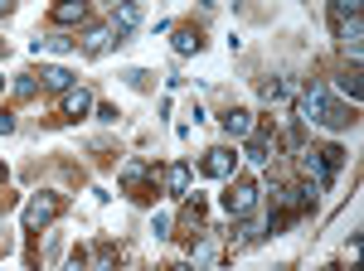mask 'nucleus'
I'll return each mask as SVG.
<instances>
[{
    "mask_svg": "<svg viewBox=\"0 0 364 271\" xmlns=\"http://www.w3.org/2000/svg\"><path fill=\"white\" fill-rule=\"evenodd\" d=\"M301 165H306L311 184L326 194L331 184H336V175L345 170V150H340V145H321V150H306V155H301Z\"/></svg>",
    "mask_w": 364,
    "mask_h": 271,
    "instance_id": "f257e3e1",
    "label": "nucleus"
},
{
    "mask_svg": "<svg viewBox=\"0 0 364 271\" xmlns=\"http://www.w3.org/2000/svg\"><path fill=\"white\" fill-rule=\"evenodd\" d=\"M58 214H63V194L44 189V194H34V199L25 204V228H29V233H39V228H49Z\"/></svg>",
    "mask_w": 364,
    "mask_h": 271,
    "instance_id": "f03ea898",
    "label": "nucleus"
},
{
    "mask_svg": "<svg viewBox=\"0 0 364 271\" xmlns=\"http://www.w3.org/2000/svg\"><path fill=\"white\" fill-rule=\"evenodd\" d=\"M117 179H122V189L132 194V199H156V184H151L156 170H151L146 160H127L122 170H117Z\"/></svg>",
    "mask_w": 364,
    "mask_h": 271,
    "instance_id": "7ed1b4c3",
    "label": "nucleus"
},
{
    "mask_svg": "<svg viewBox=\"0 0 364 271\" xmlns=\"http://www.w3.org/2000/svg\"><path fill=\"white\" fill-rule=\"evenodd\" d=\"M252 209H257V184H252V179H228V189H224V214H228V218H248Z\"/></svg>",
    "mask_w": 364,
    "mask_h": 271,
    "instance_id": "20e7f679",
    "label": "nucleus"
},
{
    "mask_svg": "<svg viewBox=\"0 0 364 271\" xmlns=\"http://www.w3.org/2000/svg\"><path fill=\"white\" fill-rule=\"evenodd\" d=\"M326 107H331V92H326V82H311L306 92L296 97V121H301V126H316Z\"/></svg>",
    "mask_w": 364,
    "mask_h": 271,
    "instance_id": "39448f33",
    "label": "nucleus"
},
{
    "mask_svg": "<svg viewBox=\"0 0 364 271\" xmlns=\"http://www.w3.org/2000/svg\"><path fill=\"white\" fill-rule=\"evenodd\" d=\"M233 165H238V155H233V150H224V145H214V150H204L199 175H209V179H233Z\"/></svg>",
    "mask_w": 364,
    "mask_h": 271,
    "instance_id": "423d86ee",
    "label": "nucleus"
},
{
    "mask_svg": "<svg viewBox=\"0 0 364 271\" xmlns=\"http://www.w3.org/2000/svg\"><path fill=\"white\" fill-rule=\"evenodd\" d=\"M122 39V34H136L141 29V5L136 0H112V25H107Z\"/></svg>",
    "mask_w": 364,
    "mask_h": 271,
    "instance_id": "0eeeda50",
    "label": "nucleus"
},
{
    "mask_svg": "<svg viewBox=\"0 0 364 271\" xmlns=\"http://www.w3.org/2000/svg\"><path fill=\"white\" fill-rule=\"evenodd\" d=\"M87 15H92V5H87V0H58V5H54V25H63V29L87 25Z\"/></svg>",
    "mask_w": 364,
    "mask_h": 271,
    "instance_id": "6e6552de",
    "label": "nucleus"
},
{
    "mask_svg": "<svg viewBox=\"0 0 364 271\" xmlns=\"http://www.w3.org/2000/svg\"><path fill=\"white\" fill-rule=\"evenodd\" d=\"M272 150H277V136L252 126V131H248V160L252 165H267V155H272Z\"/></svg>",
    "mask_w": 364,
    "mask_h": 271,
    "instance_id": "1a4fd4ad",
    "label": "nucleus"
},
{
    "mask_svg": "<svg viewBox=\"0 0 364 271\" xmlns=\"http://www.w3.org/2000/svg\"><path fill=\"white\" fill-rule=\"evenodd\" d=\"M58 111H63V116H87V111H92V92H87V87H68L63 102H58Z\"/></svg>",
    "mask_w": 364,
    "mask_h": 271,
    "instance_id": "9d476101",
    "label": "nucleus"
},
{
    "mask_svg": "<svg viewBox=\"0 0 364 271\" xmlns=\"http://www.w3.org/2000/svg\"><path fill=\"white\" fill-rule=\"evenodd\" d=\"M112 39H117L112 29H83V39H78V44H83L87 58H102L107 49H112Z\"/></svg>",
    "mask_w": 364,
    "mask_h": 271,
    "instance_id": "9b49d317",
    "label": "nucleus"
},
{
    "mask_svg": "<svg viewBox=\"0 0 364 271\" xmlns=\"http://www.w3.org/2000/svg\"><path fill=\"white\" fill-rule=\"evenodd\" d=\"M219 121H224V131H228V136H238V140H243V136L257 126V121H252V111H243V107H228Z\"/></svg>",
    "mask_w": 364,
    "mask_h": 271,
    "instance_id": "f8f14e48",
    "label": "nucleus"
},
{
    "mask_svg": "<svg viewBox=\"0 0 364 271\" xmlns=\"http://www.w3.org/2000/svg\"><path fill=\"white\" fill-rule=\"evenodd\" d=\"M185 189H190V165L175 160L166 170V194H170V199H185Z\"/></svg>",
    "mask_w": 364,
    "mask_h": 271,
    "instance_id": "ddd939ff",
    "label": "nucleus"
},
{
    "mask_svg": "<svg viewBox=\"0 0 364 271\" xmlns=\"http://www.w3.org/2000/svg\"><path fill=\"white\" fill-rule=\"evenodd\" d=\"M78 49V39H68V34H44V39H34V54H73Z\"/></svg>",
    "mask_w": 364,
    "mask_h": 271,
    "instance_id": "4468645a",
    "label": "nucleus"
},
{
    "mask_svg": "<svg viewBox=\"0 0 364 271\" xmlns=\"http://www.w3.org/2000/svg\"><path fill=\"white\" fill-rule=\"evenodd\" d=\"M199 49H204V34H199L195 25L175 29V54H199Z\"/></svg>",
    "mask_w": 364,
    "mask_h": 271,
    "instance_id": "2eb2a0df",
    "label": "nucleus"
},
{
    "mask_svg": "<svg viewBox=\"0 0 364 271\" xmlns=\"http://www.w3.org/2000/svg\"><path fill=\"white\" fill-rule=\"evenodd\" d=\"M291 97H296V92H291V82H287V78H272L267 87H262V102H267V107H287Z\"/></svg>",
    "mask_w": 364,
    "mask_h": 271,
    "instance_id": "dca6fc26",
    "label": "nucleus"
},
{
    "mask_svg": "<svg viewBox=\"0 0 364 271\" xmlns=\"http://www.w3.org/2000/svg\"><path fill=\"white\" fill-rule=\"evenodd\" d=\"M39 82H44L49 92H68V87H73V73H68V68H39Z\"/></svg>",
    "mask_w": 364,
    "mask_h": 271,
    "instance_id": "f3484780",
    "label": "nucleus"
},
{
    "mask_svg": "<svg viewBox=\"0 0 364 271\" xmlns=\"http://www.w3.org/2000/svg\"><path fill=\"white\" fill-rule=\"evenodd\" d=\"M350 20H360V0H331V25H350Z\"/></svg>",
    "mask_w": 364,
    "mask_h": 271,
    "instance_id": "a211bd4d",
    "label": "nucleus"
},
{
    "mask_svg": "<svg viewBox=\"0 0 364 271\" xmlns=\"http://www.w3.org/2000/svg\"><path fill=\"white\" fill-rule=\"evenodd\" d=\"M316 126H331V131H345V126H355V116H350L345 107H336V102H331V107L321 111V121H316Z\"/></svg>",
    "mask_w": 364,
    "mask_h": 271,
    "instance_id": "6ab92c4d",
    "label": "nucleus"
},
{
    "mask_svg": "<svg viewBox=\"0 0 364 271\" xmlns=\"http://www.w3.org/2000/svg\"><path fill=\"white\" fill-rule=\"evenodd\" d=\"M340 87L350 92V102H360V92H364V82H360V58H350V68L340 73Z\"/></svg>",
    "mask_w": 364,
    "mask_h": 271,
    "instance_id": "aec40b11",
    "label": "nucleus"
},
{
    "mask_svg": "<svg viewBox=\"0 0 364 271\" xmlns=\"http://www.w3.org/2000/svg\"><path fill=\"white\" fill-rule=\"evenodd\" d=\"M34 87H39V73H20L15 78V97H34Z\"/></svg>",
    "mask_w": 364,
    "mask_h": 271,
    "instance_id": "412c9836",
    "label": "nucleus"
},
{
    "mask_svg": "<svg viewBox=\"0 0 364 271\" xmlns=\"http://www.w3.org/2000/svg\"><path fill=\"white\" fill-rule=\"evenodd\" d=\"M92 262H97V267H112V262H117V247H112V243H102L97 252H92Z\"/></svg>",
    "mask_w": 364,
    "mask_h": 271,
    "instance_id": "4be33fe9",
    "label": "nucleus"
},
{
    "mask_svg": "<svg viewBox=\"0 0 364 271\" xmlns=\"http://www.w3.org/2000/svg\"><path fill=\"white\" fill-rule=\"evenodd\" d=\"M170 228H175V218H170V214H156V238H170Z\"/></svg>",
    "mask_w": 364,
    "mask_h": 271,
    "instance_id": "5701e85b",
    "label": "nucleus"
},
{
    "mask_svg": "<svg viewBox=\"0 0 364 271\" xmlns=\"http://www.w3.org/2000/svg\"><path fill=\"white\" fill-rule=\"evenodd\" d=\"M15 131V116H10V111H0V136H10Z\"/></svg>",
    "mask_w": 364,
    "mask_h": 271,
    "instance_id": "b1692460",
    "label": "nucleus"
},
{
    "mask_svg": "<svg viewBox=\"0 0 364 271\" xmlns=\"http://www.w3.org/2000/svg\"><path fill=\"white\" fill-rule=\"evenodd\" d=\"M10 10H15V0H0V15H10Z\"/></svg>",
    "mask_w": 364,
    "mask_h": 271,
    "instance_id": "393cba45",
    "label": "nucleus"
},
{
    "mask_svg": "<svg viewBox=\"0 0 364 271\" xmlns=\"http://www.w3.org/2000/svg\"><path fill=\"white\" fill-rule=\"evenodd\" d=\"M0 92H5V73H0Z\"/></svg>",
    "mask_w": 364,
    "mask_h": 271,
    "instance_id": "a878e982",
    "label": "nucleus"
}]
</instances>
